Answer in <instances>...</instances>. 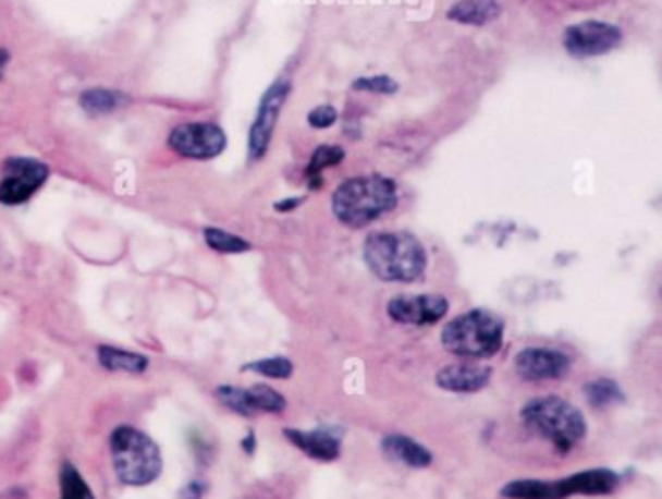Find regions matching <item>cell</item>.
<instances>
[{
	"instance_id": "1",
	"label": "cell",
	"mask_w": 662,
	"mask_h": 499,
	"mask_svg": "<svg viewBox=\"0 0 662 499\" xmlns=\"http://www.w3.org/2000/svg\"><path fill=\"white\" fill-rule=\"evenodd\" d=\"M399 205V188L383 175L346 179L332 193L331 208L336 220L350 230H361L389 215Z\"/></svg>"
},
{
	"instance_id": "17",
	"label": "cell",
	"mask_w": 662,
	"mask_h": 499,
	"mask_svg": "<svg viewBox=\"0 0 662 499\" xmlns=\"http://www.w3.org/2000/svg\"><path fill=\"white\" fill-rule=\"evenodd\" d=\"M502 7L498 0H457L448 12V19L463 26L482 27L500 19Z\"/></svg>"
},
{
	"instance_id": "7",
	"label": "cell",
	"mask_w": 662,
	"mask_h": 499,
	"mask_svg": "<svg viewBox=\"0 0 662 499\" xmlns=\"http://www.w3.org/2000/svg\"><path fill=\"white\" fill-rule=\"evenodd\" d=\"M228 136L216 123H183L170 133V148L188 160H212L224 153Z\"/></svg>"
},
{
	"instance_id": "31",
	"label": "cell",
	"mask_w": 662,
	"mask_h": 499,
	"mask_svg": "<svg viewBox=\"0 0 662 499\" xmlns=\"http://www.w3.org/2000/svg\"><path fill=\"white\" fill-rule=\"evenodd\" d=\"M255 447H257V439H255V434L249 431L247 437H243L242 449L247 455H253V453H255Z\"/></svg>"
},
{
	"instance_id": "18",
	"label": "cell",
	"mask_w": 662,
	"mask_h": 499,
	"mask_svg": "<svg viewBox=\"0 0 662 499\" xmlns=\"http://www.w3.org/2000/svg\"><path fill=\"white\" fill-rule=\"evenodd\" d=\"M98 362L99 366L108 369V372H123V374L135 375L144 374L150 366V360L143 354L121 350L117 346H106V344L98 348Z\"/></svg>"
},
{
	"instance_id": "29",
	"label": "cell",
	"mask_w": 662,
	"mask_h": 499,
	"mask_svg": "<svg viewBox=\"0 0 662 499\" xmlns=\"http://www.w3.org/2000/svg\"><path fill=\"white\" fill-rule=\"evenodd\" d=\"M205 491L206 486L203 482H191V484H187V486L183 488V491H181L180 499H203Z\"/></svg>"
},
{
	"instance_id": "2",
	"label": "cell",
	"mask_w": 662,
	"mask_h": 499,
	"mask_svg": "<svg viewBox=\"0 0 662 499\" xmlns=\"http://www.w3.org/2000/svg\"><path fill=\"white\" fill-rule=\"evenodd\" d=\"M367 268L383 282H416L428 268V253L410 232L369 233L364 241Z\"/></svg>"
},
{
	"instance_id": "23",
	"label": "cell",
	"mask_w": 662,
	"mask_h": 499,
	"mask_svg": "<svg viewBox=\"0 0 662 499\" xmlns=\"http://www.w3.org/2000/svg\"><path fill=\"white\" fill-rule=\"evenodd\" d=\"M59 486H61V498L59 499H96L88 482L84 480V476L72 463H63L61 466Z\"/></svg>"
},
{
	"instance_id": "22",
	"label": "cell",
	"mask_w": 662,
	"mask_h": 499,
	"mask_svg": "<svg viewBox=\"0 0 662 499\" xmlns=\"http://www.w3.org/2000/svg\"><path fill=\"white\" fill-rule=\"evenodd\" d=\"M344 160V150L341 146H331V144H322L319 148H315L314 156L307 166V178L311 181V188H319L322 185L321 171L332 166H339Z\"/></svg>"
},
{
	"instance_id": "14",
	"label": "cell",
	"mask_w": 662,
	"mask_h": 499,
	"mask_svg": "<svg viewBox=\"0 0 662 499\" xmlns=\"http://www.w3.org/2000/svg\"><path fill=\"white\" fill-rule=\"evenodd\" d=\"M381 449L389 459L396 463L406 464L410 468H428L433 463V455L430 449L418 443L412 437L403 434H391L381 441Z\"/></svg>"
},
{
	"instance_id": "32",
	"label": "cell",
	"mask_w": 662,
	"mask_h": 499,
	"mask_svg": "<svg viewBox=\"0 0 662 499\" xmlns=\"http://www.w3.org/2000/svg\"><path fill=\"white\" fill-rule=\"evenodd\" d=\"M10 57L7 51H2L0 49V78H2V74H4V69H7V64H9Z\"/></svg>"
},
{
	"instance_id": "15",
	"label": "cell",
	"mask_w": 662,
	"mask_h": 499,
	"mask_svg": "<svg viewBox=\"0 0 662 499\" xmlns=\"http://www.w3.org/2000/svg\"><path fill=\"white\" fill-rule=\"evenodd\" d=\"M502 498L505 499H567L569 488L567 480H535V478H525V480H513L505 484L502 488Z\"/></svg>"
},
{
	"instance_id": "26",
	"label": "cell",
	"mask_w": 662,
	"mask_h": 499,
	"mask_svg": "<svg viewBox=\"0 0 662 499\" xmlns=\"http://www.w3.org/2000/svg\"><path fill=\"white\" fill-rule=\"evenodd\" d=\"M249 391H252L257 411L267 412V414H280V412L286 411V399L269 385H253L249 387Z\"/></svg>"
},
{
	"instance_id": "13",
	"label": "cell",
	"mask_w": 662,
	"mask_h": 499,
	"mask_svg": "<svg viewBox=\"0 0 662 499\" xmlns=\"http://www.w3.org/2000/svg\"><path fill=\"white\" fill-rule=\"evenodd\" d=\"M490 379H492V367L480 364H453L439 369L436 385L443 391L473 394L483 391Z\"/></svg>"
},
{
	"instance_id": "8",
	"label": "cell",
	"mask_w": 662,
	"mask_h": 499,
	"mask_svg": "<svg viewBox=\"0 0 662 499\" xmlns=\"http://www.w3.org/2000/svg\"><path fill=\"white\" fill-rule=\"evenodd\" d=\"M624 34L620 27L600 20H587L573 24L564 34V47L575 59H591L616 49L622 44Z\"/></svg>"
},
{
	"instance_id": "27",
	"label": "cell",
	"mask_w": 662,
	"mask_h": 499,
	"mask_svg": "<svg viewBox=\"0 0 662 499\" xmlns=\"http://www.w3.org/2000/svg\"><path fill=\"white\" fill-rule=\"evenodd\" d=\"M354 89L358 92H369V94H396L399 92V82L393 81L387 74H376V76H361L358 81L352 84Z\"/></svg>"
},
{
	"instance_id": "21",
	"label": "cell",
	"mask_w": 662,
	"mask_h": 499,
	"mask_svg": "<svg viewBox=\"0 0 662 499\" xmlns=\"http://www.w3.org/2000/svg\"><path fill=\"white\" fill-rule=\"evenodd\" d=\"M216 399L222 402L228 411L235 412V414H240L243 418H252V416L259 414L249 389L233 387V385H222V387L216 389Z\"/></svg>"
},
{
	"instance_id": "9",
	"label": "cell",
	"mask_w": 662,
	"mask_h": 499,
	"mask_svg": "<svg viewBox=\"0 0 662 499\" xmlns=\"http://www.w3.org/2000/svg\"><path fill=\"white\" fill-rule=\"evenodd\" d=\"M292 92V84L287 81H277L270 86L260 99L257 117L253 121L249 131V156L253 160H260L269 153L272 134L277 129L278 117L286 104L287 96Z\"/></svg>"
},
{
	"instance_id": "24",
	"label": "cell",
	"mask_w": 662,
	"mask_h": 499,
	"mask_svg": "<svg viewBox=\"0 0 662 499\" xmlns=\"http://www.w3.org/2000/svg\"><path fill=\"white\" fill-rule=\"evenodd\" d=\"M242 369L243 372H253V374L269 377V379L284 381V379H290L294 375V362L284 356L262 357V360H255V362L245 364Z\"/></svg>"
},
{
	"instance_id": "6",
	"label": "cell",
	"mask_w": 662,
	"mask_h": 499,
	"mask_svg": "<svg viewBox=\"0 0 662 499\" xmlns=\"http://www.w3.org/2000/svg\"><path fill=\"white\" fill-rule=\"evenodd\" d=\"M47 178L49 168L44 161L9 158L2 166L0 203L7 206L24 205L46 185Z\"/></svg>"
},
{
	"instance_id": "3",
	"label": "cell",
	"mask_w": 662,
	"mask_h": 499,
	"mask_svg": "<svg viewBox=\"0 0 662 499\" xmlns=\"http://www.w3.org/2000/svg\"><path fill=\"white\" fill-rule=\"evenodd\" d=\"M520 422L535 436L547 439L560 455L572 453L587 437V419L583 412L557 394L530 399L520 409Z\"/></svg>"
},
{
	"instance_id": "30",
	"label": "cell",
	"mask_w": 662,
	"mask_h": 499,
	"mask_svg": "<svg viewBox=\"0 0 662 499\" xmlns=\"http://www.w3.org/2000/svg\"><path fill=\"white\" fill-rule=\"evenodd\" d=\"M304 203V196H296V198H286V200H282V203H277L274 208H277L278 212H290V210H294L297 206Z\"/></svg>"
},
{
	"instance_id": "19",
	"label": "cell",
	"mask_w": 662,
	"mask_h": 499,
	"mask_svg": "<svg viewBox=\"0 0 662 499\" xmlns=\"http://www.w3.org/2000/svg\"><path fill=\"white\" fill-rule=\"evenodd\" d=\"M583 391H585L589 406L594 409V411H604L609 406L626 402V394L622 391V387L614 379H610V377L592 379L589 384H585Z\"/></svg>"
},
{
	"instance_id": "5",
	"label": "cell",
	"mask_w": 662,
	"mask_h": 499,
	"mask_svg": "<svg viewBox=\"0 0 662 499\" xmlns=\"http://www.w3.org/2000/svg\"><path fill=\"white\" fill-rule=\"evenodd\" d=\"M505 321L488 309H470L458 315L441 330L443 348L461 357L488 360L503 346Z\"/></svg>"
},
{
	"instance_id": "20",
	"label": "cell",
	"mask_w": 662,
	"mask_h": 499,
	"mask_svg": "<svg viewBox=\"0 0 662 499\" xmlns=\"http://www.w3.org/2000/svg\"><path fill=\"white\" fill-rule=\"evenodd\" d=\"M126 96L119 89L91 88L81 96V106L88 115H108L115 109L123 108Z\"/></svg>"
},
{
	"instance_id": "4",
	"label": "cell",
	"mask_w": 662,
	"mask_h": 499,
	"mask_svg": "<svg viewBox=\"0 0 662 499\" xmlns=\"http://www.w3.org/2000/svg\"><path fill=\"white\" fill-rule=\"evenodd\" d=\"M109 453L117 478L125 486L144 488L160 478L163 459L158 443L143 429L121 424L109 436Z\"/></svg>"
},
{
	"instance_id": "10",
	"label": "cell",
	"mask_w": 662,
	"mask_h": 499,
	"mask_svg": "<svg viewBox=\"0 0 662 499\" xmlns=\"http://www.w3.org/2000/svg\"><path fill=\"white\" fill-rule=\"evenodd\" d=\"M572 367V357L564 350L550 346L523 348L515 356V369L523 381H557Z\"/></svg>"
},
{
	"instance_id": "16",
	"label": "cell",
	"mask_w": 662,
	"mask_h": 499,
	"mask_svg": "<svg viewBox=\"0 0 662 499\" xmlns=\"http://www.w3.org/2000/svg\"><path fill=\"white\" fill-rule=\"evenodd\" d=\"M569 496H609L620 486V476L610 468H589L565 478Z\"/></svg>"
},
{
	"instance_id": "28",
	"label": "cell",
	"mask_w": 662,
	"mask_h": 499,
	"mask_svg": "<svg viewBox=\"0 0 662 499\" xmlns=\"http://www.w3.org/2000/svg\"><path fill=\"white\" fill-rule=\"evenodd\" d=\"M336 119H339L336 108H332L331 104H324V106H317L309 111L307 123L314 129H329L336 123Z\"/></svg>"
},
{
	"instance_id": "12",
	"label": "cell",
	"mask_w": 662,
	"mask_h": 499,
	"mask_svg": "<svg viewBox=\"0 0 662 499\" xmlns=\"http://www.w3.org/2000/svg\"><path fill=\"white\" fill-rule=\"evenodd\" d=\"M282 434L292 446L297 447L314 461L332 463L341 457V436H336L332 429L317 428L305 431V429L284 428Z\"/></svg>"
},
{
	"instance_id": "25",
	"label": "cell",
	"mask_w": 662,
	"mask_h": 499,
	"mask_svg": "<svg viewBox=\"0 0 662 499\" xmlns=\"http://www.w3.org/2000/svg\"><path fill=\"white\" fill-rule=\"evenodd\" d=\"M205 241L210 249L224 253V255H237V253L252 249L249 241L225 232V230H220V228H205Z\"/></svg>"
},
{
	"instance_id": "11",
	"label": "cell",
	"mask_w": 662,
	"mask_h": 499,
	"mask_svg": "<svg viewBox=\"0 0 662 499\" xmlns=\"http://www.w3.org/2000/svg\"><path fill=\"white\" fill-rule=\"evenodd\" d=\"M449 313V300L439 294L394 295L387 304V315L394 322L426 327L439 322Z\"/></svg>"
}]
</instances>
